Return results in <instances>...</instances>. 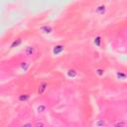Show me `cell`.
<instances>
[{"mask_svg": "<svg viewBox=\"0 0 127 127\" xmlns=\"http://www.w3.org/2000/svg\"><path fill=\"white\" fill-rule=\"evenodd\" d=\"M107 121L104 118H97L94 122V127H106Z\"/></svg>", "mask_w": 127, "mask_h": 127, "instance_id": "5b68a950", "label": "cell"}, {"mask_svg": "<svg viewBox=\"0 0 127 127\" xmlns=\"http://www.w3.org/2000/svg\"><path fill=\"white\" fill-rule=\"evenodd\" d=\"M64 47L63 45H57V46H55L53 48V54L55 56H58V55H60L64 51Z\"/></svg>", "mask_w": 127, "mask_h": 127, "instance_id": "8992f818", "label": "cell"}, {"mask_svg": "<svg viewBox=\"0 0 127 127\" xmlns=\"http://www.w3.org/2000/svg\"><path fill=\"white\" fill-rule=\"evenodd\" d=\"M33 127H49V125L45 120L40 118V119H36L33 122Z\"/></svg>", "mask_w": 127, "mask_h": 127, "instance_id": "3957f363", "label": "cell"}, {"mask_svg": "<svg viewBox=\"0 0 127 127\" xmlns=\"http://www.w3.org/2000/svg\"><path fill=\"white\" fill-rule=\"evenodd\" d=\"M20 44H21V40H20V39H18V40H16V41H14V42H13V44L11 45V48H14V46L18 47Z\"/></svg>", "mask_w": 127, "mask_h": 127, "instance_id": "5bb4252c", "label": "cell"}, {"mask_svg": "<svg viewBox=\"0 0 127 127\" xmlns=\"http://www.w3.org/2000/svg\"><path fill=\"white\" fill-rule=\"evenodd\" d=\"M106 10H107V8L105 7V5H103V4H100V5H98V6L95 8V13H96L97 15H100V16H102V15H105V13H106Z\"/></svg>", "mask_w": 127, "mask_h": 127, "instance_id": "277c9868", "label": "cell"}, {"mask_svg": "<svg viewBox=\"0 0 127 127\" xmlns=\"http://www.w3.org/2000/svg\"><path fill=\"white\" fill-rule=\"evenodd\" d=\"M23 54L25 57L27 58H30L32 56H35L37 54V48H35L34 46H27L24 51H23Z\"/></svg>", "mask_w": 127, "mask_h": 127, "instance_id": "7a4b0ae2", "label": "cell"}, {"mask_svg": "<svg viewBox=\"0 0 127 127\" xmlns=\"http://www.w3.org/2000/svg\"><path fill=\"white\" fill-rule=\"evenodd\" d=\"M94 73H95L98 77H102V76L105 74V69H104L103 67H101V66H98V67H96V68L94 69Z\"/></svg>", "mask_w": 127, "mask_h": 127, "instance_id": "ba28073f", "label": "cell"}, {"mask_svg": "<svg viewBox=\"0 0 127 127\" xmlns=\"http://www.w3.org/2000/svg\"><path fill=\"white\" fill-rule=\"evenodd\" d=\"M66 74H67V76L68 77H70V78H73V77H75L76 76V74H77V72H76V70L75 69H68L67 71H66Z\"/></svg>", "mask_w": 127, "mask_h": 127, "instance_id": "8fae6325", "label": "cell"}, {"mask_svg": "<svg viewBox=\"0 0 127 127\" xmlns=\"http://www.w3.org/2000/svg\"><path fill=\"white\" fill-rule=\"evenodd\" d=\"M29 66H30L29 61H24V62H21V64H20V68L23 71H26L29 68Z\"/></svg>", "mask_w": 127, "mask_h": 127, "instance_id": "9c48e42d", "label": "cell"}, {"mask_svg": "<svg viewBox=\"0 0 127 127\" xmlns=\"http://www.w3.org/2000/svg\"><path fill=\"white\" fill-rule=\"evenodd\" d=\"M113 127H125V120H117L113 124Z\"/></svg>", "mask_w": 127, "mask_h": 127, "instance_id": "7c38bea8", "label": "cell"}, {"mask_svg": "<svg viewBox=\"0 0 127 127\" xmlns=\"http://www.w3.org/2000/svg\"><path fill=\"white\" fill-rule=\"evenodd\" d=\"M29 98H30V95H29L28 93H22V94H20V95L18 96V100H19L20 102H26Z\"/></svg>", "mask_w": 127, "mask_h": 127, "instance_id": "30bf717a", "label": "cell"}, {"mask_svg": "<svg viewBox=\"0 0 127 127\" xmlns=\"http://www.w3.org/2000/svg\"><path fill=\"white\" fill-rule=\"evenodd\" d=\"M47 87H48V83L47 82H42V83H40V85H39V88H38V93L40 94V95H42L46 90H47Z\"/></svg>", "mask_w": 127, "mask_h": 127, "instance_id": "52a82bcc", "label": "cell"}, {"mask_svg": "<svg viewBox=\"0 0 127 127\" xmlns=\"http://www.w3.org/2000/svg\"><path fill=\"white\" fill-rule=\"evenodd\" d=\"M48 109H49V106L46 102L44 101H41V102H38L35 106V111H36V114L38 115H44L48 112Z\"/></svg>", "mask_w": 127, "mask_h": 127, "instance_id": "6da1fadb", "label": "cell"}, {"mask_svg": "<svg viewBox=\"0 0 127 127\" xmlns=\"http://www.w3.org/2000/svg\"><path fill=\"white\" fill-rule=\"evenodd\" d=\"M20 127H33V123L30 121H27V122H24L23 124H21Z\"/></svg>", "mask_w": 127, "mask_h": 127, "instance_id": "4fadbf2b", "label": "cell"}]
</instances>
